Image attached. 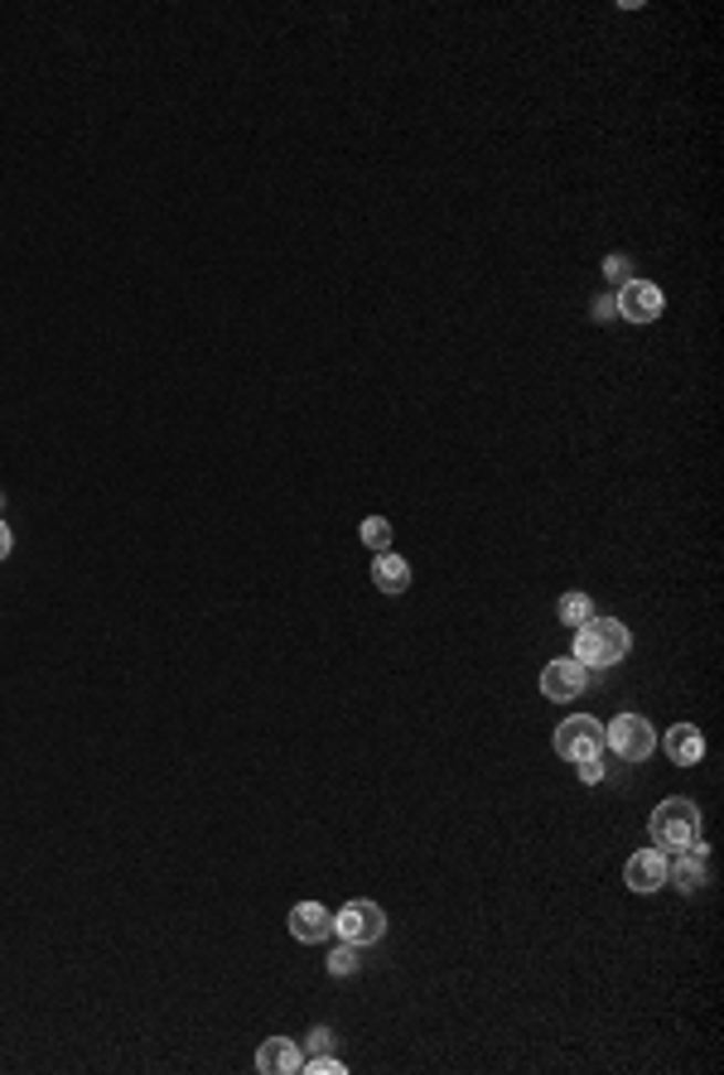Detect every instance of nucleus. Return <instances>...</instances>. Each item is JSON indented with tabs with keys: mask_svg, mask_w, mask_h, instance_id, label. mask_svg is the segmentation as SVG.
I'll return each mask as SVG.
<instances>
[{
	"mask_svg": "<svg viewBox=\"0 0 724 1075\" xmlns=\"http://www.w3.org/2000/svg\"><path fill=\"white\" fill-rule=\"evenodd\" d=\"M305 1071L309 1075H344L348 1066H344V1061H334V1056H314V1061H305Z\"/></svg>",
	"mask_w": 724,
	"mask_h": 1075,
	"instance_id": "nucleus-17",
	"label": "nucleus"
},
{
	"mask_svg": "<svg viewBox=\"0 0 724 1075\" xmlns=\"http://www.w3.org/2000/svg\"><path fill=\"white\" fill-rule=\"evenodd\" d=\"M328 931H334V917H328V907H319V902H300L290 911V936L305 940V946H319Z\"/></svg>",
	"mask_w": 724,
	"mask_h": 1075,
	"instance_id": "nucleus-11",
	"label": "nucleus"
},
{
	"mask_svg": "<svg viewBox=\"0 0 724 1075\" xmlns=\"http://www.w3.org/2000/svg\"><path fill=\"white\" fill-rule=\"evenodd\" d=\"M358 536H363V546H373L377 555H381V550H391V521H387V516H367Z\"/></svg>",
	"mask_w": 724,
	"mask_h": 1075,
	"instance_id": "nucleus-15",
	"label": "nucleus"
},
{
	"mask_svg": "<svg viewBox=\"0 0 724 1075\" xmlns=\"http://www.w3.org/2000/svg\"><path fill=\"white\" fill-rule=\"evenodd\" d=\"M633 646V632L623 628L618 618H589L585 628H575V661L585 671H604V666H618Z\"/></svg>",
	"mask_w": 724,
	"mask_h": 1075,
	"instance_id": "nucleus-1",
	"label": "nucleus"
},
{
	"mask_svg": "<svg viewBox=\"0 0 724 1075\" xmlns=\"http://www.w3.org/2000/svg\"><path fill=\"white\" fill-rule=\"evenodd\" d=\"M373 583H377L381 593H406V589H411V565H406L401 555L381 550L377 560H373Z\"/></svg>",
	"mask_w": 724,
	"mask_h": 1075,
	"instance_id": "nucleus-13",
	"label": "nucleus"
},
{
	"mask_svg": "<svg viewBox=\"0 0 724 1075\" xmlns=\"http://www.w3.org/2000/svg\"><path fill=\"white\" fill-rule=\"evenodd\" d=\"M328 970H334V974H358V946H348V940H344V946L328 955Z\"/></svg>",
	"mask_w": 724,
	"mask_h": 1075,
	"instance_id": "nucleus-16",
	"label": "nucleus"
},
{
	"mask_svg": "<svg viewBox=\"0 0 724 1075\" xmlns=\"http://www.w3.org/2000/svg\"><path fill=\"white\" fill-rule=\"evenodd\" d=\"M604 271H609V281H628V261L623 256H609V265H604Z\"/></svg>",
	"mask_w": 724,
	"mask_h": 1075,
	"instance_id": "nucleus-19",
	"label": "nucleus"
},
{
	"mask_svg": "<svg viewBox=\"0 0 724 1075\" xmlns=\"http://www.w3.org/2000/svg\"><path fill=\"white\" fill-rule=\"evenodd\" d=\"M579 767V781H589V787H599L604 781V762L599 758H585V762H575Z\"/></svg>",
	"mask_w": 724,
	"mask_h": 1075,
	"instance_id": "nucleus-18",
	"label": "nucleus"
},
{
	"mask_svg": "<svg viewBox=\"0 0 724 1075\" xmlns=\"http://www.w3.org/2000/svg\"><path fill=\"white\" fill-rule=\"evenodd\" d=\"M256 1071H261V1075H295V1071H305V1056H300V1042H290V1037H271V1042H261V1052H256Z\"/></svg>",
	"mask_w": 724,
	"mask_h": 1075,
	"instance_id": "nucleus-9",
	"label": "nucleus"
},
{
	"mask_svg": "<svg viewBox=\"0 0 724 1075\" xmlns=\"http://www.w3.org/2000/svg\"><path fill=\"white\" fill-rule=\"evenodd\" d=\"M556 613H560L565 628H585V622L595 618V603H589L585 593H565V599L556 603Z\"/></svg>",
	"mask_w": 724,
	"mask_h": 1075,
	"instance_id": "nucleus-14",
	"label": "nucleus"
},
{
	"mask_svg": "<svg viewBox=\"0 0 724 1075\" xmlns=\"http://www.w3.org/2000/svg\"><path fill=\"white\" fill-rule=\"evenodd\" d=\"M662 748H667V758L676 767H695L705 758V738H701V728H695V724H671L662 734Z\"/></svg>",
	"mask_w": 724,
	"mask_h": 1075,
	"instance_id": "nucleus-10",
	"label": "nucleus"
},
{
	"mask_svg": "<svg viewBox=\"0 0 724 1075\" xmlns=\"http://www.w3.org/2000/svg\"><path fill=\"white\" fill-rule=\"evenodd\" d=\"M334 931L344 936L348 946H377V940L387 936V911H381L377 902L358 897V902H348V907L334 917Z\"/></svg>",
	"mask_w": 724,
	"mask_h": 1075,
	"instance_id": "nucleus-4",
	"label": "nucleus"
},
{
	"mask_svg": "<svg viewBox=\"0 0 724 1075\" xmlns=\"http://www.w3.org/2000/svg\"><path fill=\"white\" fill-rule=\"evenodd\" d=\"M648 830H652L657 849H691L701 840V811H695V801H686V795H671V801H662L652 811Z\"/></svg>",
	"mask_w": 724,
	"mask_h": 1075,
	"instance_id": "nucleus-2",
	"label": "nucleus"
},
{
	"mask_svg": "<svg viewBox=\"0 0 724 1075\" xmlns=\"http://www.w3.org/2000/svg\"><path fill=\"white\" fill-rule=\"evenodd\" d=\"M667 883H676L681 893H695V887H705V844L695 840L691 849H681L676 864H667Z\"/></svg>",
	"mask_w": 724,
	"mask_h": 1075,
	"instance_id": "nucleus-12",
	"label": "nucleus"
},
{
	"mask_svg": "<svg viewBox=\"0 0 724 1075\" xmlns=\"http://www.w3.org/2000/svg\"><path fill=\"white\" fill-rule=\"evenodd\" d=\"M585 685H589V671L579 661H550L542 671V695L556 699V705H570L575 695H585Z\"/></svg>",
	"mask_w": 724,
	"mask_h": 1075,
	"instance_id": "nucleus-6",
	"label": "nucleus"
},
{
	"mask_svg": "<svg viewBox=\"0 0 724 1075\" xmlns=\"http://www.w3.org/2000/svg\"><path fill=\"white\" fill-rule=\"evenodd\" d=\"M556 752L565 762H585V758H599L604 752V724L589 719V714H575L556 728Z\"/></svg>",
	"mask_w": 724,
	"mask_h": 1075,
	"instance_id": "nucleus-5",
	"label": "nucleus"
},
{
	"mask_svg": "<svg viewBox=\"0 0 724 1075\" xmlns=\"http://www.w3.org/2000/svg\"><path fill=\"white\" fill-rule=\"evenodd\" d=\"M10 546H15V536H10V526L0 521V560H6V555H10Z\"/></svg>",
	"mask_w": 724,
	"mask_h": 1075,
	"instance_id": "nucleus-20",
	"label": "nucleus"
},
{
	"mask_svg": "<svg viewBox=\"0 0 724 1075\" xmlns=\"http://www.w3.org/2000/svg\"><path fill=\"white\" fill-rule=\"evenodd\" d=\"M662 309H667V299L652 281H628L623 295H618V314H623L628 324H652Z\"/></svg>",
	"mask_w": 724,
	"mask_h": 1075,
	"instance_id": "nucleus-7",
	"label": "nucleus"
},
{
	"mask_svg": "<svg viewBox=\"0 0 724 1075\" xmlns=\"http://www.w3.org/2000/svg\"><path fill=\"white\" fill-rule=\"evenodd\" d=\"M623 883L633 887V893H657V887H667V854L662 849H642V854H633L623 868Z\"/></svg>",
	"mask_w": 724,
	"mask_h": 1075,
	"instance_id": "nucleus-8",
	"label": "nucleus"
},
{
	"mask_svg": "<svg viewBox=\"0 0 724 1075\" xmlns=\"http://www.w3.org/2000/svg\"><path fill=\"white\" fill-rule=\"evenodd\" d=\"M604 748H613L623 762H642V758H652V748H657V728L642 719V714H618V719L604 728Z\"/></svg>",
	"mask_w": 724,
	"mask_h": 1075,
	"instance_id": "nucleus-3",
	"label": "nucleus"
}]
</instances>
